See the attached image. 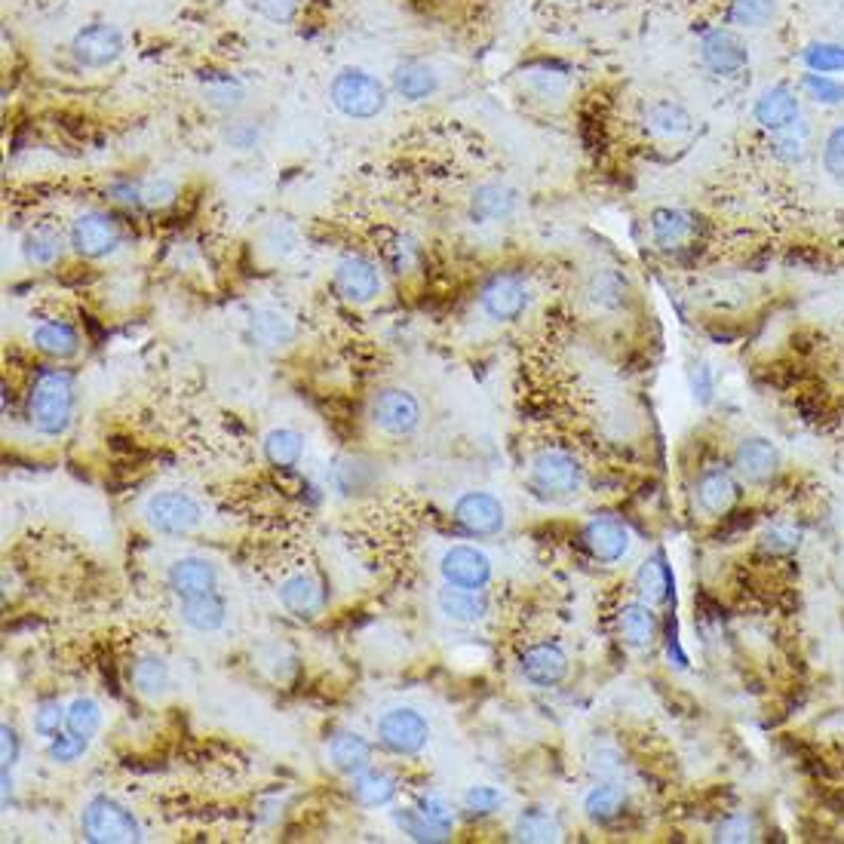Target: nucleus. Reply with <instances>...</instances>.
<instances>
[{
    "mask_svg": "<svg viewBox=\"0 0 844 844\" xmlns=\"http://www.w3.org/2000/svg\"><path fill=\"white\" fill-rule=\"evenodd\" d=\"M74 418V378L65 369H41L28 393V424L41 437H62Z\"/></svg>",
    "mask_w": 844,
    "mask_h": 844,
    "instance_id": "f257e3e1",
    "label": "nucleus"
},
{
    "mask_svg": "<svg viewBox=\"0 0 844 844\" xmlns=\"http://www.w3.org/2000/svg\"><path fill=\"white\" fill-rule=\"evenodd\" d=\"M328 95H332L335 108L342 111L345 117H354V120L375 117L384 111V102H388L381 80L366 74L360 68H345L342 74H335Z\"/></svg>",
    "mask_w": 844,
    "mask_h": 844,
    "instance_id": "f03ea898",
    "label": "nucleus"
},
{
    "mask_svg": "<svg viewBox=\"0 0 844 844\" xmlns=\"http://www.w3.org/2000/svg\"><path fill=\"white\" fill-rule=\"evenodd\" d=\"M83 835L95 844L141 842L139 820L108 796H95L83 808Z\"/></svg>",
    "mask_w": 844,
    "mask_h": 844,
    "instance_id": "7ed1b4c3",
    "label": "nucleus"
},
{
    "mask_svg": "<svg viewBox=\"0 0 844 844\" xmlns=\"http://www.w3.org/2000/svg\"><path fill=\"white\" fill-rule=\"evenodd\" d=\"M141 517H144V522H148L157 534H173V537H178V534H190L200 525L204 510H200V504L190 498V495H185V492H157V495L144 500Z\"/></svg>",
    "mask_w": 844,
    "mask_h": 844,
    "instance_id": "20e7f679",
    "label": "nucleus"
},
{
    "mask_svg": "<svg viewBox=\"0 0 844 844\" xmlns=\"http://www.w3.org/2000/svg\"><path fill=\"white\" fill-rule=\"evenodd\" d=\"M378 740L393 755H418L430 740V725L418 709L396 706L378 721Z\"/></svg>",
    "mask_w": 844,
    "mask_h": 844,
    "instance_id": "39448f33",
    "label": "nucleus"
},
{
    "mask_svg": "<svg viewBox=\"0 0 844 844\" xmlns=\"http://www.w3.org/2000/svg\"><path fill=\"white\" fill-rule=\"evenodd\" d=\"M369 415H372V424H375L378 430H384L391 437H408L421 424L418 400L408 391H403V388H388V391L375 393Z\"/></svg>",
    "mask_w": 844,
    "mask_h": 844,
    "instance_id": "423d86ee",
    "label": "nucleus"
},
{
    "mask_svg": "<svg viewBox=\"0 0 844 844\" xmlns=\"http://www.w3.org/2000/svg\"><path fill=\"white\" fill-rule=\"evenodd\" d=\"M532 483L544 495H556V498L575 495L583 485V467L568 452L547 449L532 461Z\"/></svg>",
    "mask_w": 844,
    "mask_h": 844,
    "instance_id": "0eeeda50",
    "label": "nucleus"
},
{
    "mask_svg": "<svg viewBox=\"0 0 844 844\" xmlns=\"http://www.w3.org/2000/svg\"><path fill=\"white\" fill-rule=\"evenodd\" d=\"M439 575L449 587H461V590H483L485 583L492 580V559L485 556L483 550L458 544L449 547L439 559Z\"/></svg>",
    "mask_w": 844,
    "mask_h": 844,
    "instance_id": "6e6552de",
    "label": "nucleus"
},
{
    "mask_svg": "<svg viewBox=\"0 0 844 844\" xmlns=\"http://www.w3.org/2000/svg\"><path fill=\"white\" fill-rule=\"evenodd\" d=\"M120 224L105 212H83L71 224V246L83 258H105L120 246Z\"/></svg>",
    "mask_w": 844,
    "mask_h": 844,
    "instance_id": "1a4fd4ad",
    "label": "nucleus"
},
{
    "mask_svg": "<svg viewBox=\"0 0 844 844\" xmlns=\"http://www.w3.org/2000/svg\"><path fill=\"white\" fill-rule=\"evenodd\" d=\"M525 308H529V289L513 274H495L483 286V311L492 320L510 323V320H519Z\"/></svg>",
    "mask_w": 844,
    "mask_h": 844,
    "instance_id": "9d476101",
    "label": "nucleus"
},
{
    "mask_svg": "<svg viewBox=\"0 0 844 844\" xmlns=\"http://www.w3.org/2000/svg\"><path fill=\"white\" fill-rule=\"evenodd\" d=\"M701 59H704V65L713 74L735 78V74H740V71L747 68V62H750V49H747V44H743L735 32L716 28V32L704 34V41H701Z\"/></svg>",
    "mask_w": 844,
    "mask_h": 844,
    "instance_id": "9b49d317",
    "label": "nucleus"
},
{
    "mask_svg": "<svg viewBox=\"0 0 844 844\" xmlns=\"http://www.w3.org/2000/svg\"><path fill=\"white\" fill-rule=\"evenodd\" d=\"M454 519L467 534H498L504 529V504L488 492H467L454 500Z\"/></svg>",
    "mask_w": 844,
    "mask_h": 844,
    "instance_id": "f8f14e48",
    "label": "nucleus"
},
{
    "mask_svg": "<svg viewBox=\"0 0 844 844\" xmlns=\"http://www.w3.org/2000/svg\"><path fill=\"white\" fill-rule=\"evenodd\" d=\"M519 670L537 689H556L568 675V655L553 641H537V645L522 651Z\"/></svg>",
    "mask_w": 844,
    "mask_h": 844,
    "instance_id": "ddd939ff",
    "label": "nucleus"
},
{
    "mask_svg": "<svg viewBox=\"0 0 844 844\" xmlns=\"http://www.w3.org/2000/svg\"><path fill=\"white\" fill-rule=\"evenodd\" d=\"M580 537H583V547L590 550V556H593L596 563L614 565L621 563L626 553H629V532H626V525L621 519H590Z\"/></svg>",
    "mask_w": 844,
    "mask_h": 844,
    "instance_id": "4468645a",
    "label": "nucleus"
},
{
    "mask_svg": "<svg viewBox=\"0 0 844 844\" xmlns=\"http://www.w3.org/2000/svg\"><path fill=\"white\" fill-rule=\"evenodd\" d=\"M74 59L86 68H105L117 62V56L124 53V34L114 25H90L83 32L74 34Z\"/></svg>",
    "mask_w": 844,
    "mask_h": 844,
    "instance_id": "2eb2a0df",
    "label": "nucleus"
},
{
    "mask_svg": "<svg viewBox=\"0 0 844 844\" xmlns=\"http://www.w3.org/2000/svg\"><path fill=\"white\" fill-rule=\"evenodd\" d=\"M170 590L178 599H190V596L216 593L219 587V568L204 559V556H182L170 565Z\"/></svg>",
    "mask_w": 844,
    "mask_h": 844,
    "instance_id": "dca6fc26",
    "label": "nucleus"
},
{
    "mask_svg": "<svg viewBox=\"0 0 844 844\" xmlns=\"http://www.w3.org/2000/svg\"><path fill=\"white\" fill-rule=\"evenodd\" d=\"M755 120L762 129H767L771 136L777 132H786L798 124V114H801V105H798L796 93L789 86H771L765 93L755 99Z\"/></svg>",
    "mask_w": 844,
    "mask_h": 844,
    "instance_id": "f3484780",
    "label": "nucleus"
},
{
    "mask_svg": "<svg viewBox=\"0 0 844 844\" xmlns=\"http://www.w3.org/2000/svg\"><path fill=\"white\" fill-rule=\"evenodd\" d=\"M335 289L342 292V298L354 301V304L372 301L378 296V289H381L378 267L360 258V255H350V258H345L342 265L335 267Z\"/></svg>",
    "mask_w": 844,
    "mask_h": 844,
    "instance_id": "a211bd4d",
    "label": "nucleus"
},
{
    "mask_svg": "<svg viewBox=\"0 0 844 844\" xmlns=\"http://www.w3.org/2000/svg\"><path fill=\"white\" fill-rule=\"evenodd\" d=\"M735 464L737 473H740L747 483L762 485L771 483V476L777 473V467H781V454H777V449H774L767 439L752 437L743 439V442L737 446Z\"/></svg>",
    "mask_w": 844,
    "mask_h": 844,
    "instance_id": "6ab92c4d",
    "label": "nucleus"
},
{
    "mask_svg": "<svg viewBox=\"0 0 844 844\" xmlns=\"http://www.w3.org/2000/svg\"><path fill=\"white\" fill-rule=\"evenodd\" d=\"M280 605L289 614H296L301 621L316 617L323 605H326V593L320 587V580H313L311 575H292L280 583Z\"/></svg>",
    "mask_w": 844,
    "mask_h": 844,
    "instance_id": "aec40b11",
    "label": "nucleus"
},
{
    "mask_svg": "<svg viewBox=\"0 0 844 844\" xmlns=\"http://www.w3.org/2000/svg\"><path fill=\"white\" fill-rule=\"evenodd\" d=\"M737 495H740V488L728 470H706L697 479V504L713 517H725L737 504Z\"/></svg>",
    "mask_w": 844,
    "mask_h": 844,
    "instance_id": "412c9836",
    "label": "nucleus"
},
{
    "mask_svg": "<svg viewBox=\"0 0 844 844\" xmlns=\"http://www.w3.org/2000/svg\"><path fill=\"white\" fill-rule=\"evenodd\" d=\"M439 614L452 624H476L488 614V602L479 590H461V587H446L437 596Z\"/></svg>",
    "mask_w": 844,
    "mask_h": 844,
    "instance_id": "4be33fe9",
    "label": "nucleus"
},
{
    "mask_svg": "<svg viewBox=\"0 0 844 844\" xmlns=\"http://www.w3.org/2000/svg\"><path fill=\"white\" fill-rule=\"evenodd\" d=\"M182 621L194 633H219L228 621V605L219 593H204L182 599Z\"/></svg>",
    "mask_w": 844,
    "mask_h": 844,
    "instance_id": "5701e85b",
    "label": "nucleus"
},
{
    "mask_svg": "<svg viewBox=\"0 0 844 844\" xmlns=\"http://www.w3.org/2000/svg\"><path fill=\"white\" fill-rule=\"evenodd\" d=\"M328 759L342 774H360L366 767H372V743L366 737L345 731V735L332 737L328 743Z\"/></svg>",
    "mask_w": 844,
    "mask_h": 844,
    "instance_id": "b1692460",
    "label": "nucleus"
},
{
    "mask_svg": "<svg viewBox=\"0 0 844 844\" xmlns=\"http://www.w3.org/2000/svg\"><path fill=\"white\" fill-rule=\"evenodd\" d=\"M396 789H400L396 777L388 774V771H375V767H366L360 774H354V786H350L354 801L362 805V808H384V805H391L393 798H396Z\"/></svg>",
    "mask_w": 844,
    "mask_h": 844,
    "instance_id": "393cba45",
    "label": "nucleus"
},
{
    "mask_svg": "<svg viewBox=\"0 0 844 844\" xmlns=\"http://www.w3.org/2000/svg\"><path fill=\"white\" fill-rule=\"evenodd\" d=\"M252 338L258 342L267 350H280V347H289L296 342V326H292V320L280 311H255L252 313V323H250Z\"/></svg>",
    "mask_w": 844,
    "mask_h": 844,
    "instance_id": "a878e982",
    "label": "nucleus"
},
{
    "mask_svg": "<svg viewBox=\"0 0 844 844\" xmlns=\"http://www.w3.org/2000/svg\"><path fill=\"white\" fill-rule=\"evenodd\" d=\"M617 626L626 645L633 648H648L657 636V617L648 602H629L617 614Z\"/></svg>",
    "mask_w": 844,
    "mask_h": 844,
    "instance_id": "bb28decb",
    "label": "nucleus"
},
{
    "mask_svg": "<svg viewBox=\"0 0 844 844\" xmlns=\"http://www.w3.org/2000/svg\"><path fill=\"white\" fill-rule=\"evenodd\" d=\"M651 234L660 250H679L694 234V216L679 209H657L651 216Z\"/></svg>",
    "mask_w": 844,
    "mask_h": 844,
    "instance_id": "cd10ccee",
    "label": "nucleus"
},
{
    "mask_svg": "<svg viewBox=\"0 0 844 844\" xmlns=\"http://www.w3.org/2000/svg\"><path fill=\"white\" fill-rule=\"evenodd\" d=\"M513 209H517V194L504 188V185H483V188H476L473 200H470V212H473V219L479 221L510 219Z\"/></svg>",
    "mask_w": 844,
    "mask_h": 844,
    "instance_id": "c85d7f7f",
    "label": "nucleus"
},
{
    "mask_svg": "<svg viewBox=\"0 0 844 844\" xmlns=\"http://www.w3.org/2000/svg\"><path fill=\"white\" fill-rule=\"evenodd\" d=\"M32 345L47 354V357H56V360H68L74 357L80 347V338L74 328L68 323H41V326L32 332Z\"/></svg>",
    "mask_w": 844,
    "mask_h": 844,
    "instance_id": "c756f323",
    "label": "nucleus"
},
{
    "mask_svg": "<svg viewBox=\"0 0 844 844\" xmlns=\"http://www.w3.org/2000/svg\"><path fill=\"white\" fill-rule=\"evenodd\" d=\"M513 842H534V844H550V842H563V826L559 820L547 811H522L513 823Z\"/></svg>",
    "mask_w": 844,
    "mask_h": 844,
    "instance_id": "7c9ffc66",
    "label": "nucleus"
},
{
    "mask_svg": "<svg viewBox=\"0 0 844 844\" xmlns=\"http://www.w3.org/2000/svg\"><path fill=\"white\" fill-rule=\"evenodd\" d=\"M636 590H639L641 602H648V605H660V602L670 599L672 575L670 565H667V559L660 553H657L655 559L641 563L639 575H636Z\"/></svg>",
    "mask_w": 844,
    "mask_h": 844,
    "instance_id": "2f4dec72",
    "label": "nucleus"
},
{
    "mask_svg": "<svg viewBox=\"0 0 844 844\" xmlns=\"http://www.w3.org/2000/svg\"><path fill=\"white\" fill-rule=\"evenodd\" d=\"M304 452V437L292 427H274L265 437V458L274 467L289 470L296 467Z\"/></svg>",
    "mask_w": 844,
    "mask_h": 844,
    "instance_id": "473e14b6",
    "label": "nucleus"
},
{
    "mask_svg": "<svg viewBox=\"0 0 844 844\" xmlns=\"http://www.w3.org/2000/svg\"><path fill=\"white\" fill-rule=\"evenodd\" d=\"M393 86L408 102H421L437 90V74L421 62H403L396 65V71H393Z\"/></svg>",
    "mask_w": 844,
    "mask_h": 844,
    "instance_id": "72a5a7b5",
    "label": "nucleus"
},
{
    "mask_svg": "<svg viewBox=\"0 0 844 844\" xmlns=\"http://www.w3.org/2000/svg\"><path fill=\"white\" fill-rule=\"evenodd\" d=\"M624 805L626 793L617 783H599V786H593V789L587 793V798H583V811H587V817L596 820V823H609V820H614L617 813L624 811Z\"/></svg>",
    "mask_w": 844,
    "mask_h": 844,
    "instance_id": "f704fd0d",
    "label": "nucleus"
},
{
    "mask_svg": "<svg viewBox=\"0 0 844 844\" xmlns=\"http://www.w3.org/2000/svg\"><path fill=\"white\" fill-rule=\"evenodd\" d=\"M648 124L655 129L657 136H663V139H679V136H685L691 132V114L679 102H655L651 108H648Z\"/></svg>",
    "mask_w": 844,
    "mask_h": 844,
    "instance_id": "c9c22d12",
    "label": "nucleus"
},
{
    "mask_svg": "<svg viewBox=\"0 0 844 844\" xmlns=\"http://www.w3.org/2000/svg\"><path fill=\"white\" fill-rule=\"evenodd\" d=\"M393 823L403 829V835H408L412 842H446L449 829L437 826L430 817H424L421 808H406V811L393 813Z\"/></svg>",
    "mask_w": 844,
    "mask_h": 844,
    "instance_id": "e433bc0d",
    "label": "nucleus"
},
{
    "mask_svg": "<svg viewBox=\"0 0 844 844\" xmlns=\"http://www.w3.org/2000/svg\"><path fill=\"white\" fill-rule=\"evenodd\" d=\"M132 685L144 697H154V694H163L166 685H170V667L163 663V657H141L139 663L132 667Z\"/></svg>",
    "mask_w": 844,
    "mask_h": 844,
    "instance_id": "4c0bfd02",
    "label": "nucleus"
},
{
    "mask_svg": "<svg viewBox=\"0 0 844 844\" xmlns=\"http://www.w3.org/2000/svg\"><path fill=\"white\" fill-rule=\"evenodd\" d=\"M801 62L808 65V71H813V74L844 71V44H832V41L808 44L801 49Z\"/></svg>",
    "mask_w": 844,
    "mask_h": 844,
    "instance_id": "58836bf2",
    "label": "nucleus"
},
{
    "mask_svg": "<svg viewBox=\"0 0 844 844\" xmlns=\"http://www.w3.org/2000/svg\"><path fill=\"white\" fill-rule=\"evenodd\" d=\"M65 728H68L71 735H80V737H86V740H93L95 731L102 728V706L95 704L93 697H78V701H71Z\"/></svg>",
    "mask_w": 844,
    "mask_h": 844,
    "instance_id": "ea45409f",
    "label": "nucleus"
},
{
    "mask_svg": "<svg viewBox=\"0 0 844 844\" xmlns=\"http://www.w3.org/2000/svg\"><path fill=\"white\" fill-rule=\"evenodd\" d=\"M774 13H777L774 0H731L728 19H731V25H740V28H765Z\"/></svg>",
    "mask_w": 844,
    "mask_h": 844,
    "instance_id": "a19ab883",
    "label": "nucleus"
},
{
    "mask_svg": "<svg viewBox=\"0 0 844 844\" xmlns=\"http://www.w3.org/2000/svg\"><path fill=\"white\" fill-rule=\"evenodd\" d=\"M25 258L32 265H53L62 255V236L56 234L53 228H34L32 234L25 236Z\"/></svg>",
    "mask_w": 844,
    "mask_h": 844,
    "instance_id": "79ce46f5",
    "label": "nucleus"
},
{
    "mask_svg": "<svg viewBox=\"0 0 844 844\" xmlns=\"http://www.w3.org/2000/svg\"><path fill=\"white\" fill-rule=\"evenodd\" d=\"M801 90L808 93V99L820 102V105H842L844 102V83L826 78V74H813L808 71L801 78Z\"/></svg>",
    "mask_w": 844,
    "mask_h": 844,
    "instance_id": "37998d69",
    "label": "nucleus"
},
{
    "mask_svg": "<svg viewBox=\"0 0 844 844\" xmlns=\"http://www.w3.org/2000/svg\"><path fill=\"white\" fill-rule=\"evenodd\" d=\"M65 721H68V709L59 701H44L34 713V731L44 740H53V737L62 735Z\"/></svg>",
    "mask_w": 844,
    "mask_h": 844,
    "instance_id": "c03bdc74",
    "label": "nucleus"
},
{
    "mask_svg": "<svg viewBox=\"0 0 844 844\" xmlns=\"http://www.w3.org/2000/svg\"><path fill=\"white\" fill-rule=\"evenodd\" d=\"M86 747H90V740H86V737L71 735V731H68V735H59L49 740L47 755H49V762H56V765H71V762H78L80 755L86 752Z\"/></svg>",
    "mask_w": 844,
    "mask_h": 844,
    "instance_id": "a18cd8bd",
    "label": "nucleus"
},
{
    "mask_svg": "<svg viewBox=\"0 0 844 844\" xmlns=\"http://www.w3.org/2000/svg\"><path fill=\"white\" fill-rule=\"evenodd\" d=\"M204 90L216 108H234L243 102V86L234 78H206Z\"/></svg>",
    "mask_w": 844,
    "mask_h": 844,
    "instance_id": "49530a36",
    "label": "nucleus"
},
{
    "mask_svg": "<svg viewBox=\"0 0 844 844\" xmlns=\"http://www.w3.org/2000/svg\"><path fill=\"white\" fill-rule=\"evenodd\" d=\"M755 839V820L747 813H735L716 826V842H752Z\"/></svg>",
    "mask_w": 844,
    "mask_h": 844,
    "instance_id": "de8ad7c7",
    "label": "nucleus"
},
{
    "mask_svg": "<svg viewBox=\"0 0 844 844\" xmlns=\"http://www.w3.org/2000/svg\"><path fill=\"white\" fill-rule=\"evenodd\" d=\"M504 805V796H500L495 786H473L464 796V808L470 813H495Z\"/></svg>",
    "mask_w": 844,
    "mask_h": 844,
    "instance_id": "09e8293b",
    "label": "nucleus"
},
{
    "mask_svg": "<svg viewBox=\"0 0 844 844\" xmlns=\"http://www.w3.org/2000/svg\"><path fill=\"white\" fill-rule=\"evenodd\" d=\"M823 163H826V173L844 178V126L829 132L826 144H823Z\"/></svg>",
    "mask_w": 844,
    "mask_h": 844,
    "instance_id": "8fccbe9b",
    "label": "nucleus"
},
{
    "mask_svg": "<svg viewBox=\"0 0 844 844\" xmlns=\"http://www.w3.org/2000/svg\"><path fill=\"white\" fill-rule=\"evenodd\" d=\"M418 808L424 811V817H430L437 826L442 829H449L452 832L454 826V811H452V805L446 801V798H439V796H424L421 801H418Z\"/></svg>",
    "mask_w": 844,
    "mask_h": 844,
    "instance_id": "3c124183",
    "label": "nucleus"
},
{
    "mask_svg": "<svg viewBox=\"0 0 844 844\" xmlns=\"http://www.w3.org/2000/svg\"><path fill=\"white\" fill-rule=\"evenodd\" d=\"M175 200V185L173 182H151V185H141V206L148 209H163Z\"/></svg>",
    "mask_w": 844,
    "mask_h": 844,
    "instance_id": "603ef678",
    "label": "nucleus"
},
{
    "mask_svg": "<svg viewBox=\"0 0 844 844\" xmlns=\"http://www.w3.org/2000/svg\"><path fill=\"white\" fill-rule=\"evenodd\" d=\"M252 7L270 22H289L298 13V0H252Z\"/></svg>",
    "mask_w": 844,
    "mask_h": 844,
    "instance_id": "864d4df0",
    "label": "nucleus"
},
{
    "mask_svg": "<svg viewBox=\"0 0 844 844\" xmlns=\"http://www.w3.org/2000/svg\"><path fill=\"white\" fill-rule=\"evenodd\" d=\"M798 544V534L793 529H774V532L765 537L767 553H793Z\"/></svg>",
    "mask_w": 844,
    "mask_h": 844,
    "instance_id": "5fc2aeb1",
    "label": "nucleus"
},
{
    "mask_svg": "<svg viewBox=\"0 0 844 844\" xmlns=\"http://www.w3.org/2000/svg\"><path fill=\"white\" fill-rule=\"evenodd\" d=\"M694 396L701 400V403H709L713 400V372H709V366H697L694 369Z\"/></svg>",
    "mask_w": 844,
    "mask_h": 844,
    "instance_id": "6e6d98bb",
    "label": "nucleus"
},
{
    "mask_svg": "<svg viewBox=\"0 0 844 844\" xmlns=\"http://www.w3.org/2000/svg\"><path fill=\"white\" fill-rule=\"evenodd\" d=\"M0 735H3V767H13L19 759V735L13 725H3L0 728Z\"/></svg>",
    "mask_w": 844,
    "mask_h": 844,
    "instance_id": "4d7b16f0",
    "label": "nucleus"
}]
</instances>
